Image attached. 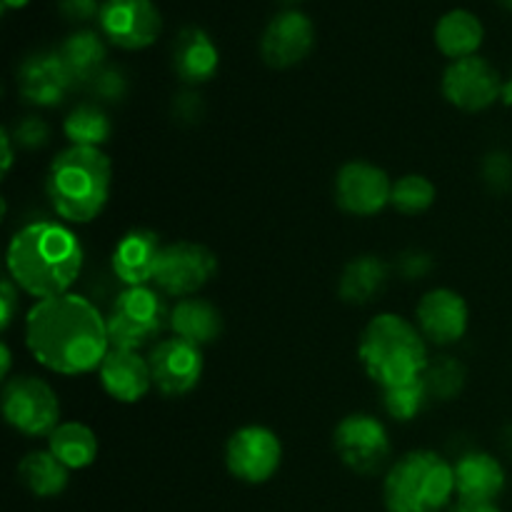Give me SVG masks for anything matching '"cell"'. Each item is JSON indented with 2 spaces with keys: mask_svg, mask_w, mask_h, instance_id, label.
Wrapping results in <instances>:
<instances>
[{
  "mask_svg": "<svg viewBox=\"0 0 512 512\" xmlns=\"http://www.w3.org/2000/svg\"><path fill=\"white\" fill-rule=\"evenodd\" d=\"M25 345L50 373H93L110 353L108 318L83 295L38 300L25 318Z\"/></svg>",
  "mask_w": 512,
  "mask_h": 512,
  "instance_id": "cell-1",
  "label": "cell"
},
{
  "mask_svg": "<svg viewBox=\"0 0 512 512\" xmlns=\"http://www.w3.org/2000/svg\"><path fill=\"white\" fill-rule=\"evenodd\" d=\"M8 278L38 300L70 293L83 270V245L63 223L40 220L20 228L8 245Z\"/></svg>",
  "mask_w": 512,
  "mask_h": 512,
  "instance_id": "cell-2",
  "label": "cell"
},
{
  "mask_svg": "<svg viewBox=\"0 0 512 512\" xmlns=\"http://www.w3.org/2000/svg\"><path fill=\"white\" fill-rule=\"evenodd\" d=\"M113 165L100 148L70 145L50 163L48 200L65 223H90L103 213L110 198Z\"/></svg>",
  "mask_w": 512,
  "mask_h": 512,
  "instance_id": "cell-3",
  "label": "cell"
},
{
  "mask_svg": "<svg viewBox=\"0 0 512 512\" xmlns=\"http://www.w3.org/2000/svg\"><path fill=\"white\" fill-rule=\"evenodd\" d=\"M358 358L365 373L383 390L423 378L430 365L425 335L418 325L395 313H380L365 325Z\"/></svg>",
  "mask_w": 512,
  "mask_h": 512,
  "instance_id": "cell-4",
  "label": "cell"
},
{
  "mask_svg": "<svg viewBox=\"0 0 512 512\" xmlns=\"http://www.w3.org/2000/svg\"><path fill=\"white\" fill-rule=\"evenodd\" d=\"M453 495V465L435 450L405 453L388 470L383 483L388 512H443Z\"/></svg>",
  "mask_w": 512,
  "mask_h": 512,
  "instance_id": "cell-5",
  "label": "cell"
},
{
  "mask_svg": "<svg viewBox=\"0 0 512 512\" xmlns=\"http://www.w3.org/2000/svg\"><path fill=\"white\" fill-rule=\"evenodd\" d=\"M165 318H170L165 300L153 288H125L108 315L110 348H143L163 330Z\"/></svg>",
  "mask_w": 512,
  "mask_h": 512,
  "instance_id": "cell-6",
  "label": "cell"
},
{
  "mask_svg": "<svg viewBox=\"0 0 512 512\" xmlns=\"http://www.w3.org/2000/svg\"><path fill=\"white\" fill-rule=\"evenodd\" d=\"M3 415L18 433L38 438L60 425V403L55 390L35 375H20L5 383Z\"/></svg>",
  "mask_w": 512,
  "mask_h": 512,
  "instance_id": "cell-7",
  "label": "cell"
},
{
  "mask_svg": "<svg viewBox=\"0 0 512 512\" xmlns=\"http://www.w3.org/2000/svg\"><path fill=\"white\" fill-rule=\"evenodd\" d=\"M218 273V258L210 248L190 240L163 245L158 270H155L153 283L160 293L173 295V298H190L200 288L210 283Z\"/></svg>",
  "mask_w": 512,
  "mask_h": 512,
  "instance_id": "cell-8",
  "label": "cell"
},
{
  "mask_svg": "<svg viewBox=\"0 0 512 512\" xmlns=\"http://www.w3.org/2000/svg\"><path fill=\"white\" fill-rule=\"evenodd\" d=\"M283 463V443L265 425H243L225 445V465L240 483H268Z\"/></svg>",
  "mask_w": 512,
  "mask_h": 512,
  "instance_id": "cell-9",
  "label": "cell"
},
{
  "mask_svg": "<svg viewBox=\"0 0 512 512\" xmlns=\"http://www.w3.org/2000/svg\"><path fill=\"white\" fill-rule=\"evenodd\" d=\"M333 443L340 460L360 475H375L390 458L388 430L368 413H353L340 420Z\"/></svg>",
  "mask_w": 512,
  "mask_h": 512,
  "instance_id": "cell-10",
  "label": "cell"
},
{
  "mask_svg": "<svg viewBox=\"0 0 512 512\" xmlns=\"http://www.w3.org/2000/svg\"><path fill=\"white\" fill-rule=\"evenodd\" d=\"M503 80L485 58L453 60L443 73V95L450 105L465 113H480L503 95Z\"/></svg>",
  "mask_w": 512,
  "mask_h": 512,
  "instance_id": "cell-11",
  "label": "cell"
},
{
  "mask_svg": "<svg viewBox=\"0 0 512 512\" xmlns=\"http://www.w3.org/2000/svg\"><path fill=\"white\" fill-rule=\"evenodd\" d=\"M98 20L105 38L125 50L148 48L163 28L153 0H105Z\"/></svg>",
  "mask_w": 512,
  "mask_h": 512,
  "instance_id": "cell-12",
  "label": "cell"
},
{
  "mask_svg": "<svg viewBox=\"0 0 512 512\" xmlns=\"http://www.w3.org/2000/svg\"><path fill=\"white\" fill-rule=\"evenodd\" d=\"M390 193L393 183L388 173L368 160H350L335 175V200L350 215H378L385 205H390Z\"/></svg>",
  "mask_w": 512,
  "mask_h": 512,
  "instance_id": "cell-13",
  "label": "cell"
},
{
  "mask_svg": "<svg viewBox=\"0 0 512 512\" xmlns=\"http://www.w3.org/2000/svg\"><path fill=\"white\" fill-rule=\"evenodd\" d=\"M153 388L168 398H183L198 388L203 378V353L198 345L180 338L160 340L148 358Z\"/></svg>",
  "mask_w": 512,
  "mask_h": 512,
  "instance_id": "cell-14",
  "label": "cell"
},
{
  "mask_svg": "<svg viewBox=\"0 0 512 512\" xmlns=\"http://www.w3.org/2000/svg\"><path fill=\"white\" fill-rule=\"evenodd\" d=\"M415 320L425 340L435 345H453L468 333L470 310L460 293L450 288H435L420 298Z\"/></svg>",
  "mask_w": 512,
  "mask_h": 512,
  "instance_id": "cell-15",
  "label": "cell"
},
{
  "mask_svg": "<svg viewBox=\"0 0 512 512\" xmlns=\"http://www.w3.org/2000/svg\"><path fill=\"white\" fill-rule=\"evenodd\" d=\"M315 43V28L308 15L298 10H285L275 15L265 28L263 40H260V53L270 68H293L303 63L310 55Z\"/></svg>",
  "mask_w": 512,
  "mask_h": 512,
  "instance_id": "cell-16",
  "label": "cell"
},
{
  "mask_svg": "<svg viewBox=\"0 0 512 512\" xmlns=\"http://www.w3.org/2000/svg\"><path fill=\"white\" fill-rule=\"evenodd\" d=\"M18 90L30 105L55 108L70 90H75V83L58 50H43L23 60L18 70Z\"/></svg>",
  "mask_w": 512,
  "mask_h": 512,
  "instance_id": "cell-17",
  "label": "cell"
},
{
  "mask_svg": "<svg viewBox=\"0 0 512 512\" xmlns=\"http://www.w3.org/2000/svg\"><path fill=\"white\" fill-rule=\"evenodd\" d=\"M160 253H163V243H160L158 233L148 228L130 230L118 240L113 258H110L115 278L128 288L148 285L155 278Z\"/></svg>",
  "mask_w": 512,
  "mask_h": 512,
  "instance_id": "cell-18",
  "label": "cell"
},
{
  "mask_svg": "<svg viewBox=\"0 0 512 512\" xmlns=\"http://www.w3.org/2000/svg\"><path fill=\"white\" fill-rule=\"evenodd\" d=\"M98 373L103 390L118 403H138L153 388L150 363L140 358L138 350L110 348Z\"/></svg>",
  "mask_w": 512,
  "mask_h": 512,
  "instance_id": "cell-19",
  "label": "cell"
},
{
  "mask_svg": "<svg viewBox=\"0 0 512 512\" xmlns=\"http://www.w3.org/2000/svg\"><path fill=\"white\" fill-rule=\"evenodd\" d=\"M455 470V495L473 503H495L505 488V470L490 453H465Z\"/></svg>",
  "mask_w": 512,
  "mask_h": 512,
  "instance_id": "cell-20",
  "label": "cell"
},
{
  "mask_svg": "<svg viewBox=\"0 0 512 512\" xmlns=\"http://www.w3.org/2000/svg\"><path fill=\"white\" fill-rule=\"evenodd\" d=\"M220 65L218 48L203 28L180 30L173 45V68L178 78L188 85H200L215 75Z\"/></svg>",
  "mask_w": 512,
  "mask_h": 512,
  "instance_id": "cell-21",
  "label": "cell"
},
{
  "mask_svg": "<svg viewBox=\"0 0 512 512\" xmlns=\"http://www.w3.org/2000/svg\"><path fill=\"white\" fill-rule=\"evenodd\" d=\"M175 338L193 343L198 348L215 343L223 333V315L210 300L203 298H183L168 318Z\"/></svg>",
  "mask_w": 512,
  "mask_h": 512,
  "instance_id": "cell-22",
  "label": "cell"
},
{
  "mask_svg": "<svg viewBox=\"0 0 512 512\" xmlns=\"http://www.w3.org/2000/svg\"><path fill=\"white\" fill-rule=\"evenodd\" d=\"M390 278L388 265L375 255H358L345 265L338 293L350 305H368L385 290Z\"/></svg>",
  "mask_w": 512,
  "mask_h": 512,
  "instance_id": "cell-23",
  "label": "cell"
},
{
  "mask_svg": "<svg viewBox=\"0 0 512 512\" xmlns=\"http://www.w3.org/2000/svg\"><path fill=\"white\" fill-rule=\"evenodd\" d=\"M483 35V23L478 15L468 13V10H450L435 25V45L440 48V53L453 60H463L478 53V48L483 45Z\"/></svg>",
  "mask_w": 512,
  "mask_h": 512,
  "instance_id": "cell-24",
  "label": "cell"
},
{
  "mask_svg": "<svg viewBox=\"0 0 512 512\" xmlns=\"http://www.w3.org/2000/svg\"><path fill=\"white\" fill-rule=\"evenodd\" d=\"M48 450L68 470H85L98 458V435L85 423L68 420L48 435Z\"/></svg>",
  "mask_w": 512,
  "mask_h": 512,
  "instance_id": "cell-25",
  "label": "cell"
},
{
  "mask_svg": "<svg viewBox=\"0 0 512 512\" xmlns=\"http://www.w3.org/2000/svg\"><path fill=\"white\" fill-rule=\"evenodd\" d=\"M60 58L73 78L75 88H88L105 68V43L93 30H78L60 45Z\"/></svg>",
  "mask_w": 512,
  "mask_h": 512,
  "instance_id": "cell-26",
  "label": "cell"
},
{
  "mask_svg": "<svg viewBox=\"0 0 512 512\" xmlns=\"http://www.w3.org/2000/svg\"><path fill=\"white\" fill-rule=\"evenodd\" d=\"M18 478L35 498H55L68 488L70 470L50 450H33L20 460Z\"/></svg>",
  "mask_w": 512,
  "mask_h": 512,
  "instance_id": "cell-27",
  "label": "cell"
},
{
  "mask_svg": "<svg viewBox=\"0 0 512 512\" xmlns=\"http://www.w3.org/2000/svg\"><path fill=\"white\" fill-rule=\"evenodd\" d=\"M63 133L70 140V145H78V148H100V145L110 140L113 125H110L108 113L100 105L83 103L70 110V115L63 123Z\"/></svg>",
  "mask_w": 512,
  "mask_h": 512,
  "instance_id": "cell-28",
  "label": "cell"
},
{
  "mask_svg": "<svg viewBox=\"0 0 512 512\" xmlns=\"http://www.w3.org/2000/svg\"><path fill=\"white\" fill-rule=\"evenodd\" d=\"M435 195H438L435 193V185L425 175L410 173L393 183L390 205L403 215H420L430 210V205L435 203Z\"/></svg>",
  "mask_w": 512,
  "mask_h": 512,
  "instance_id": "cell-29",
  "label": "cell"
},
{
  "mask_svg": "<svg viewBox=\"0 0 512 512\" xmlns=\"http://www.w3.org/2000/svg\"><path fill=\"white\" fill-rule=\"evenodd\" d=\"M430 393L425 378H415L410 383L393 385V388L383 390V405L388 410L390 418L400 420V423H408V420L418 418L423 413V408L428 405Z\"/></svg>",
  "mask_w": 512,
  "mask_h": 512,
  "instance_id": "cell-30",
  "label": "cell"
},
{
  "mask_svg": "<svg viewBox=\"0 0 512 512\" xmlns=\"http://www.w3.org/2000/svg\"><path fill=\"white\" fill-rule=\"evenodd\" d=\"M425 385H428L430 398L438 400H453L458 398V393L465 385V368L463 363H458L450 355H443L435 363L428 365V370L423 373Z\"/></svg>",
  "mask_w": 512,
  "mask_h": 512,
  "instance_id": "cell-31",
  "label": "cell"
},
{
  "mask_svg": "<svg viewBox=\"0 0 512 512\" xmlns=\"http://www.w3.org/2000/svg\"><path fill=\"white\" fill-rule=\"evenodd\" d=\"M90 93L95 95L103 103H118L128 95V78H125L123 70L113 68V65H105L98 75L93 78V83L88 85Z\"/></svg>",
  "mask_w": 512,
  "mask_h": 512,
  "instance_id": "cell-32",
  "label": "cell"
},
{
  "mask_svg": "<svg viewBox=\"0 0 512 512\" xmlns=\"http://www.w3.org/2000/svg\"><path fill=\"white\" fill-rule=\"evenodd\" d=\"M483 180L495 193L512 190V155L505 150H495L483 163Z\"/></svg>",
  "mask_w": 512,
  "mask_h": 512,
  "instance_id": "cell-33",
  "label": "cell"
},
{
  "mask_svg": "<svg viewBox=\"0 0 512 512\" xmlns=\"http://www.w3.org/2000/svg\"><path fill=\"white\" fill-rule=\"evenodd\" d=\"M10 135H13V143L18 145V148L35 150L43 148V145L48 143L50 128L45 120L38 118V115H25V118H20L18 123L13 125Z\"/></svg>",
  "mask_w": 512,
  "mask_h": 512,
  "instance_id": "cell-34",
  "label": "cell"
},
{
  "mask_svg": "<svg viewBox=\"0 0 512 512\" xmlns=\"http://www.w3.org/2000/svg\"><path fill=\"white\" fill-rule=\"evenodd\" d=\"M398 270L408 280H418L433 270V258L428 253H420V250H410V253L400 255Z\"/></svg>",
  "mask_w": 512,
  "mask_h": 512,
  "instance_id": "cell-35",
  "label": "cell"
},
{
  "mask_svg": "<svg viewBox=\"0 0 512 512\" xmlns=\"http://www.w3.org/2000/svg\"><path fill=\"white\" fill-rule=\"evenodd\" d=\"M173 115L180 123H198L203 120V100L195 93H180L173 103Z\"/></svg>",
  "mask_w": 512,
  "mask_h": 512,
  "instance_id": "cell-36",
  "label": "cell"
},
{
  "mask_svg": "<svg viewBox=\"0 0 512 512\" xmlns=\"http://www.w3.org/2000/svg\"><path fill=\"white\" fill-rule=\"evenodd\" d=\"M18 285L10 278L3 280L0 285V328L8 330L15 318V308H18Z\"/></svg>",
  "mask_w": 512,
  "mask_h": 512,
  "instance_id": "cell-37",
  "label": "cell"
},
{
  "mask_svg": "<svg viewBox=\"0 0 512 512\" xmlns=\"http://www.w3.org/2000/svg\"><path fill=\"white\" fill-rule=\"evenodd\" d=\"M98 0H60V13L68 20H90L100 15Z\"/></svg>",
  "mask_w": 512,
  "mask_h": 512,
  "instance_id": "cell-38",
  "label": "cell"
},
{
  "mask_svg": "<svg viewBox=\"0 0 512 512\" xmlns=\"http://www.w3.org/2000/svg\"><path fill=\"white\" fill-rule=\"evenodd\" d=\"M0 148H3V175H8L10 168H13V160H15L13 135H10V130H3V133H0Z\"/></svg>",
  "mask_w": 512,
  "mask_h": 512,
  "instance_id": "cell-39",
  "label": "cell"
},
{
  "mask_svg": "<svg viewBox=\"0 0 512 512\" xmlns=\"http://www.w3.org/2000/svg\"><path fill=\"white\" fill-rule=\"evenodd\" d=\"M453 512H500L495 503H473V500H458Z\"/></svg>",
  "mask_w": 512,
  "mask_h": 512,
  "instance_id": "cell-40",
  "label": "cell"
},
{
  "mask_svg": "<svg viewBox=\"0 0 512 512\" xmlns=\"http://www.w3.org/2000/svg\"><path fill=\"white\" fill-rule=\"evenodd\" d=\"M10 365H13V355H10L8 343H3V345H0V378L8 380Z\"/></svg>",
  "mask_w": 512,
  "mask_h": 512,
  "instance_id": "cell-41",
  "label": "cell"
},
{
  "mask_svg": "<svg viewBox=\"0 0 512 512\" xmlns=\"http://www.w3.org/2000/svg\"><path fill=\"white\" fill-rule=\"evenodd\" d=\"M5 10H18L23 8V5H28V0H3Z\"/></svg>",
  "mask_w": 512,
  "mask_h": 512,
  "instance_id": "cell-42",
  "label": "cell"
},
{
  "mask_svg": "<svg viewBox=\"0 0 512 512\" xmlns=\"http://www.w3.org/2000/svg\"><path fill=\"white\" fill-rule=\"evenodd\" d=\"M510 433H512V430H510ZM505 448H508L512 453V435H510V438H505Z\"/></svg>",
  "mask_w": 512,
  "mask_h": 512,
  "instance_id": "cell-43",
  "label": "cell"
},
{
  "mask_svg": "<svg viewBox=\"0 0 512 512\" xmlns=\"http://www.w3.org/2000/svg\"><path fill=\"white\" fill-rule=\"evenodd\" d=\"M503 3H505V5H508V8L512 10V0H503Z\"/></svg>",
  "mask_w": 512,
  "mask_h": 512,
  "instance_id": "cell-44",
  "label": "cell"
},
{
  "mask_svg": "<svg viewBox=\"0 0 512 512\" xmlns=\"http://www.w3.org/2000/svg\"><path fill=\"white\" fill-rule=\"evenodd\" d=\"M285 3H295V0H285Z\"/></svg>",
  "mask_w": 512,
  "mask_h": 512,
  "instance_id": "cell-45",
  "label": "cell"
}]
</instances>
